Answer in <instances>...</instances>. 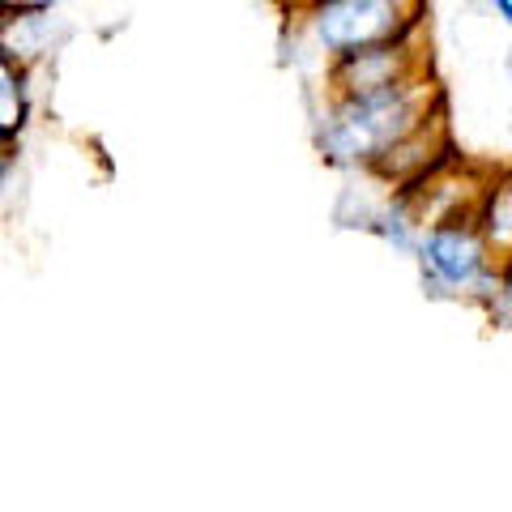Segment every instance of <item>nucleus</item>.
Listing matches in <instances>:
<instances>
[{"label": "nucleus", "mask_w": 512, "mask_h": 512, "mask_svg": "<svg viewBox=\"0 0 512 512\" xmlns=\"http://www.w3.org/2000/svg\"><path fill=\"white\" fill-rule=\"evenodd\" d=\"M35 111H39L35 69H26V64L0 52V137L22 141L30 133V124H35Z\"/></svg>", "instance_id": "423d86ee"}, {"label": "nucleus", "mask_w": 512, "mask_h": 512, "mask_svg": "<svg viewBox=\"0 0 512 512\" xmlns=\"http://www.w3.org/2000/svg\"><path fill=\"white\" fill-rule=\"evenodd\" d=\"M474 222L483 227L491 252L508 265L512 261V167L483 184V197L474 205Z\"/></svg>", "instance_id": "0eeeda50"}, {"label": "nucleus", "mask_w": 512, "mask_h": 512, "mask_svg": "<svg viewBox=\"0 0 512 512\" xmlns=\"http://www.w3.org/2000/svg\"><path fill=\"white\" fill-rule=\"evenodd\" d=\"M487 9H491L495 18H500V22L512 30V0H487Z\"/></svg>", "instance_id": "9d476101"}, {"label": "nucleus", "mask_w": 512, "mask_h": 512, "mask_svg": "<svg viewBox=\"0 0 512 512\" xmlns=\"http://www.w3.org/2000/svg\"><path fill=\"white\" fill-rule=\"evenodd\" d=\"M64 0H9V9H60Z\"/></svg>", "instance_id": "9b49d317"}, {"label": "nucleus", "mask_w": 512, "mask_h": 512, "mask_svg": "<svg viewBox=\"0 0 512 512\" xmlns=\"http://www.w3.org/2000/svg\"><path fill=\"white\" fill-rule=\"evenodd\" d=\"M18 167H22V141L0 137V197L9 192V184H13V175H18Z\"/></svg>", "instance_id": "1a4fd4ad"}, {"label": "nucleus", "mask_w": 512, "mask_h": 512, "mask_svg": "<svg viewBox=\"0 0 512 512\" xmlns=\"http://www.w3.org/2000/svg\"><path fill=\"white\" fill-rule=\"evenodd\" d=\"M303 5H312V0H286V9H303Z\"/></svg>", "instance_id": "f8f14e48"}, {"label": "nucleus", "mask_w": 512, "mask_h": 512, "mask_svg": "<svg viewBox=\"0 0 512 512\" xmlns=\"http://www.w3.org/2000/svg\"><path fill=\"white\" fill-rule=\"evenodd\" d=\"M431 69V60L423 52V26H414L410 35L389 39V43H372L359 52L333 56L325 64V94H350V90H376V86H393L410 73Z\"/></svg>", "instance_id": "20e7f679"}, {"label": "nucleus", "mask_w": 512, "mask_h": 512, "mask_svg": "<svg viewBox=\"0 0 512 512\" xmlns=\"http://www.w3.org/2000/svg\"><path fill=\"white\" fill-rule=\"evenodd\" d=\"M5 13H9V0H0V18H5Z\"/></svg>", "instance_id": "ddd939ff"}, {"label": "nucleus", "mask_w": 512, "mask_h": 512, "mask_svg": "<svg viewBox=\"0 0 512 512\" xmlns=\"http://www.w3.org/2000/svg\"><path fill=\"white\" fill-rule=\"evenodd\" d=\"M483 308H487V316H491V325L512 329V261L500 269V278H495V286L487 291Z\"/></svg>", "instance_id": "6e6552de"}, {"label": "nucleus", "mask_w": 512, "mask_h": 512, "mask_svg": "<svg viewBox=\"0 0 512 512\" xmlns=\"http://www.w3.org/2000/svg\"><path fill=\"white\" fill-rule=\"evenodd\" d=\"M410 256L419 261L427 295L436 299L483 303L504 269V261L491 252L483 227L474 222V214H448L427 222Z\"/></svg>", "instance_id": "7ed1b4c3"}, {"label": "nucleus", "mask_w": 512, "mask_h": 512, "mask_svg": "<svg viewBox=\"0 0 512 512\" xmlns=\"http://www.w3.org/2000/svg\"><path fill=\"white\" fill-rule=\"evenodd\" d=\"M423 22L427 0H312L303 9H291V30L308 43V52H316L320 64L372 43L402 39Z\"/></svg>", "instance_id": "f03ea898"}, {"label": "nucleus", "mask_w": 512, "mask_h": 512, "mask_svg": "<svg viewBox=\"0 0 512 512\" xmlns=\"http://www.w3.org/2000/svg\"><path fill=\"white\" fill-rule=\"evenodd\" d=\"M73 39L60 9H9L0 18V52L26 69H47Z\"/></svg>", "instance_id": "39448f33"}, {"label": "nucleus", "mask_w": 512, "mask_h": 512, "mask_svg": "<svg viewBox=\"0 0 512 512\" xmlns=\"http://www.w3.org/2000/svg\"><path fill=\"white\" fill-rule=\"evenodd\" d=\"M444 111V90L431 69L410 73L393 86L325 94V111L316 124V146L325 163L346 171H372L384 154Z\"/></svg>", "instance_id": "f257e3e1"}]
</instances>
